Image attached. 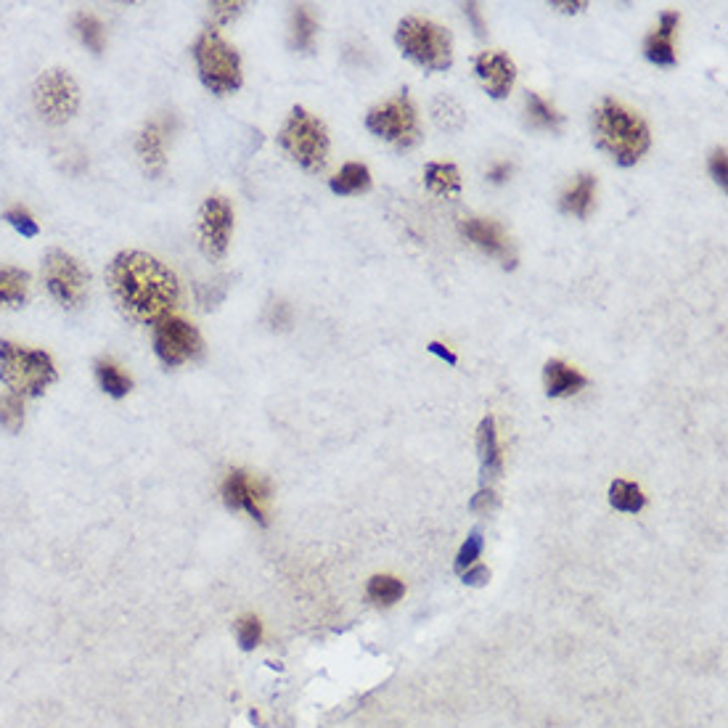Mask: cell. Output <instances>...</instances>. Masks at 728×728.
Segmentation results:
<instances>
[{"mask_svg":"<svg viewBox=\"0 0 728 728\" xmlns=\"http://www.w3.org/2000/svg\"><path fill=\"white\" fill-rule=\"evenodd\" d=\"M498 506V496L493 493V490H485L482 488L477 496L472 498V503H469V509L477 511V514H488V511H493Z\"/></svg>","mask_w":728,"mask_h":728,"instance_id":"cell-36","label":"cell"},{"mask_svg":"<svg viewBox=\"0 0 728 728\" xmlns=\"http://www.w3.org/2000/svg\"><path fill=\"white\" fill-rule=\"evenodd\" d=\"M403 593H406L403 583L392 575H376V578L368 580L366 596L379 607H392L395 601L403 599Z\"/></svg>","mask_w":728,"mask_h":728,"instance_id":"cell-28","label":"cell"},{"mask_svg":"<svg viewBox=\"0 0 728 728\" xmlns=\"http://www.w3.org/2000/svg\"><path fill=\"white\" fill-rule=\"evenodd\" d=\"M403 56L419 64V67L429 69V72H445L453 64V43L451 35L440 24L429 22V19H419V16H406L398 24L395 32Z\"/></svg>","mask_w":728,"mask_h":728,"instance_id":"cell-4","label":"cell"},{"mask_svg":"<svg viewBox=\"0 0 728 728\" xmlns=\"http://www.w3.org/2000/svg\"><path fill=\"white\" fill-rule=\"evenodd\" d=\"M194 59L196 69L202 83L210 88L212 93H233L241 88V59L236 48L223 40L218 32H202L199 40L194 43Z\"/></svg>","mask_w":728,"mask_h":728,"instance_id":"cell-6","label":"cell"},{"mask_svg":"<svg viewBox=\"0 0 728 728\" xmlns=\"http://www.w3.org/2000/svg\"><path fill=\"white\" fill-rule=\"evenodd\" d=\"M212 8V19L218 24H228L231 19L241 14L244 3H236V0H218V3H210Z\"/></svg>","mask_w":728,"mask_h":728,"instance_id":"cell-34","label":"cell"},{"mask_svg":"<svg viewBox=\"0 0 728 728\" xmlns=\"http://www.w3.org/2000/svg\"><path fill=\"white\" fill-rule=\"evenodd\" d=\"M260 638H263V623L255 615L239 617V623H236V641H239L241 649L252 652L260 644Z\"/></svg>","mask_w":728,"mask_h":728,"instance_id":"cell-31","label":"cell"},{"mask_svg":"<svg viewBox=\"0 0 728 728\" xmlns=\"http://www.w3.org/2000/svg\"><path fill=\"white\" fill-rule=\"evenodd\" d=\"M136 149H138V157H141L143 167H146V173L159 178V175L165 173V165H167V157H165V130L159 122H149L146 128L141 130V136L136 141Z\"/></svg>","mask_w":728,"mask_h":728,"instance_id":"cell-16","label":"cell"},{"mask_svg":"<svg viewBox=\"0 0 728 728\" xmlns=\"http://www.w3.org/2000/svg\"><path fill=\"white\" fill-rule=\"evenodd\" d=\"M233 231V210L223 196H210L199 212V239H202L204 255L212 260L228 252V241Z\"/></svg>","mask_w":728,"mask_h":728,"instance_id":"cell-12","label":"cell"},{"mask_svg":"<svg viewBox=\"0 0 728 728\" xmlns=\"http://www.w3.org/2000/svg\"><path fill=\"white\" fill-rule=\"evenodd\" d=\"M474 72L480 77L482 88L488 91L493 98H506L511 91V85L517 80V67L506 53L488 51L480 53L474 61Z\"/></svg>","mask_w":728,"mask_h":728,"instance_id":"cell-14","label":"cell"},{"mask_svg":"<svg viewBox=\"0 0 728 728\" xmlns=\"http://www.w3.org/2000/svg\"><path fill=\"white\" fill-rule=\"evenodd\" d=\"M289 321H292V310H289V305H284V302H276V305H271V323H273V329H286L289 326Z\"/></svg>","mask_w":728,"mask_h":728,"instance_id":"cell-39","label":"cell"},{"mask_svg":"<svg viewBox=\"0 0 728 728\" xmlns=\"http://www.w3.org/2000/svg\"><path fill=\"white\" fill-rule=\"evenodd\" d=\"M366 128L400 151L413 149L421 138L419 114H416V106H413L406 91L398 93L390 101H384V104L374 106L366 114Z\"/></svg>","mask_w":728,"mask_h":728,"instance_id":"cell-7","label":"cell"},{"mask_svg":"<svg viewBox=\"0 0 728 728\" xmlns=\"http://www.w3.org/2000/svg\"><path fill=\"white\" fill-rule=\"evenodd\" d=\"M109 289L130 321L151 326L173 316L181 300L175 273L146 252H120L109 265Z\"/></svg>","mask_w":728,"mask_h":728,"instance_id":"cell-1","label":"cell"},{"mask_svg":"<svg viewBox=\"0 0 728 728\" xmlns=\"http://www.w3.org/2000/svg\"><path fill=\"white\" fill-rule=\"evenodd\" d=\"M318 22L310 14L308 6H294L292 11V48L300 53H310L316 48Z\"/></svg>","mask_w":728,"mask_h":728,"instance_id":"cell-21","label":"cell"},{"mask_svg":"<svg viewBox=\"0 0 728 728\" xmlns=\"http://www.w3.org/2000/svg\"><path fill=\"white\" fill-rule=\"evenodd\" d=\"M75 32L80 43H83L88 51L93 53H101L104 51V43H106V30H104V22L93 14H77L75 16Z\"/></svg>","mask_w":728,"mask_h":728,"instance_id":"cell-29","label":"cell"},{"mask_svg":"<svg viewBox=\"0 0 728 728\" xmlns=\"http://www.w3.org/2000/svg\"><path fill=\"white\" fill-rule=\"evenodd\" d=\"M509 175H511V165H509V162H501V165H496L493 170H490L488 178L493 183H503L506 178H509Z\"/></svg>","mask_w":728,"mask_h":728,"instance_id":"cell-40","label":"cell"},{"mask_svg":"<svg viewBox=\"0 0 728 728\" xmlns=\"http://www.w3.org/2000/svg\"><path fill=\"white\" fill-rule=\"evenodd\" d=\"M543 382H546L548 398H570L586 387L588 379L564 361H548L543 368Z\"/></svg>","mask_w":728,"mask_h":728,"instance_id":"cell-17","label":"cell"},{"mask_svg":"<svg viewBox=\"0 0 728 728\" xmlns=\"http://www.w3.org/2000/svg\"><path fill=\"white\" fill-rule=\"evenodd\" d=\"M6 220L22 236H38V220L32 218V212L27 207H11V210H6Z\"/></svg>","mask_w":728,"mask_h":728,"instance_id":"cell-33","label":"cell"},{"mask_svg":"<svg viewBox=\"0 0 728 728\" xmlns=\"http://www.w3.org/2000/svg\"><path fill=\"white\" fill-rule=\"evenodd\" d=\"M32 101L43 120L51 125H64L75 117L77 106H80V91H77L72 75H67L64 69H48L32 88Z\"/></svg>","mask_w":728,"mask_h":728,"instance_id":"cell-8","label":"cell"},{"mask_svg":"<svg viewBox=\"0 0 728 728\" xmlns=\"http://www.w3.org/2000/svg\"><path fill=\"white\" fill-rule=\"evenodd\" d=\"M429 350H432V353H435V355H440V358H443V361L451 363V366H456V363H458L456 355H453L451 350H448V347H445V345H440V342H429Z\"/></svg>","mask_w":728,"mask_h":728,"instance_id":"cell-41","label":"cell"},{"mask_svg":"<svg viewBox=\"0 0 728 728\" xmlns=\"http://www.w3.org/2000/svg\"><path fill=\"white\" fill-rule=\"evenodd\" d=\"M278 143L308 173H321L329 162V130L302 106L292 109L289 120L278 133Z\"/></svg>","mask_w":728,"mask_h":728,"instance_id":"cell-5","label":"cell"},{"mask_svg":"<svg viewBox=\"0 0 728 728\" xmlns=\"http://www.w3.org/2000/svg\"><path fill=\"white\" fill-rule=\"evenodd\" d=\"M482 546H485V541H482V533L480 530H474V533L464 541V546L458 548V556H456L458 575L469 570L472 564H477V559H480V554H482Z\"/></svg>","mask_w":728,"mask_h":728,"instance_id":"cell-32","label":"cell"},{"mask_svg":"<svg viewBox=\"0 0 728 728\" xmlns=\"http://www.w3.org/2000/svg\"><path fill=\"white\" fill-rule=\"evenodd\" d=\"M30 297V276L19 268H0V308H19Z\"/></svg>","mask_w":728,"mask_h":728,"instance_id":"cell-19","label":"cell"},{"mask_svg":"<svg viewBox=\"0 0 728 728\" xmlns=\"http://www.w3.org/2000/svg\"><path fill=\"white\" fill-rule=\"evenodd\" d=\"M596 143L615 159L617 165L631 167L649 151V128L646 122L615 98H604L593 112Z\"/></svg>","mask_w":728,"mask_h":728,"instance_id":"cell-2","label":"cell"},{"mask_svg":"<svg viewBox=\"0 0 728 728\" xmlns=\"http://www.w3.org/2000/svg\"><path fill=\"white\" fill-rule=\"evenodd\" d=\"M154 350H157L159 361L165 366H181L202 353V337L199 331L183 318H165L157 323L154 331Z\"/></svg>","mask_w":728,"mask_h":728,"instance_id":"cell-10","label":"cell"},{"mask_svg":"<svg viewBox=\"0 0 728 728\" xmlns=\"http://www.w3.org/2000/svg\"><path fill=\"white\" fill-rule=\"evenodd\" d=\"M368 188H371V173H368L366 165H358V162H350L331 178V191L339 196L361 194Z\"/></svg>","mask_w":728,"mask_h":728,"instance_id":"cell-23","label":"cell"},{"mask_svg":"<svg viewBox=\"0 0 728 728\" xmlns=\"http://www.w3.org/2000/svg\"><path fill=\"white\" fill-rule=\"evenodd\" d=\"M588 3H559V0H554L551 3V8H559V11H567V14H578V11H583Z\"/></svg>","mask_w":728,"mask_h":728,"instance_id":"cell-42","label":"cell"},{"mask_svg":"<svg viewBox=\"0 0 728 728\" xmlns=\"http://www.w3.org/2000/svg\"><path fill=\"white\" fill-rule=\"evenodd\" d=\"M432 117H435L437 128H443L445 133H458L466 122L464 106L453 96H437L432 101Z\"/></svg>","mask_w":728,"mask_h":728,"instance_id":"cell-26","label":"cell"},{"mask_svg":"<svg viewBox=\"0 0 728 728\" xmlns=\"http://www.w3.org/2000/svg\"><path fill=\"white\" fill-rule=\"evenodd\" d=\"M461 233L472 241L474 247L488 252L490 257H498L503 268H514L517 265V252L511 247L509 236L498 223L485 218H464L461 220Z\"/></svg>","mask_w":728,"mask_h":728,"instance_id":"cell-13","label":"cell"},{"mask_svg":"<svg viewBox=\"0 0 728 728\" xmlns=\"http://www.w3.org/2000/svg\"><path fill=\"white\" fill-rule=\"evenodd\" d=\"M593 196H596V178L583 173L575 181V186L562 196V210L570 212V215H578V218H586L588 212H591Z\"/></svg>","mask_w":728,"mask_h":728,"instance_id":"cell-22","label":"cell"},{"mask_svg":"<svg viewBox=\"0 0 728 728\" xmlns=\"http://www.w3.org/2000/svg\"><path fill=\"white\" fill-rule=\"evenodd\" d=\"M96 376L98 384H101V390H104L106 395H112V398H125L130 392V387H133V379H130L112 358H101V361H96Z\"/></svg>","mask_w":728,"mask_h":728,"instance_id":"cell-24","label":"cell"},{"mask_svg":"<svg viewBox=\"0 0 728 728\" xmlns=\"http://www.w3.org/2000/svg\"><path fill=\"white\" fill-rule=\"evenodd\" d=\"M24 424V403L14 392H3L0 395V427L8 432H19Z\"/></svg>","mask_w":728,"mask_h":728,"instance_id":"cell-30","label":"cell"},{"mask_svg":"<svg viewBox=\"0 0 728 728\" xmlns=\"http://www.w3.org/2000/svg\"><path fill=\"white\" fill-rule=\"evenodd\" d=\"M527 106V122L538 130H551V133H559L562 130V114H556V109L551 104H546L538 93H527L525 98Z\"/></svg>","mask_w":728,"mask_h":728,"instance_id":"cell-25","label":"cell"},{"mask_svg":"<svg viewBox=\"0 0 728 728\" xmlns=\"http://www.w3.org/2000/svg\"><path fill=\"white\" fill-rule=\"evenodd\" d=\"M0 382L19 398H38L56 382V366L43 350L0 342Z\"/></svg>","mask_w":728,"mask_h":728,"instance_id":"cell-3","label":"cell"},{"mask_svg":"<svg viewBox=\"0 0 728 728\" xmlns=\"http://www.w3.org/2000/svg\"><path fill=\"white\" fill-rule=\"evenodd\" d=\"M609 503L615 506L617 511H623V514H636L646 506V496L641 493L638 485L628 480H615L612 482V488H609Z\"/></svg>","mask_w":728,"mask_h":728,"instance_id":"cell-27","label":"cell"},{"mask_svg":"<svg viewBox=\"0 0 728 728\" xmlns=\"http://www.w3.org/2000/svg\"><path fill=\"white\" fill-rule=\"evenodd\" d=\"M678 30V11H665L660 16V27L646 38V59L657 67H676V48H673V35Z\"/></svg>","mask_w":728,"mask_h":728,"instance_id":"cell-15","label":"cell"},{"mask_svg":"<svg viewBox=\"0 0 728 728\" xmlns=\"http://www.w3.org/2000/svg\"><path fill=\"white\" fill-rule=\"evenodd\" d=\"M268 498H271V485L265 480H255L244 469H231L223 482V501L228 509L247 511L260 525L268 522Z\"/></svg>","mask_w":728,"mask_h":728,"instance_id":"cell-11","label":"cell"},{"mask_svg":"<svg viewBox=\"0 0 728 728\" xmlns=\"http://www.w3.org/2000/svg\"><path fill=\"white\" fill-rule=\"evenodd\" d=\"M424 181L432 194L440 196H458L461 194V173L456 165H443V162H432L424 167Z\"/></svg>","mask_w":728,"mask_h":728,"instance_id":"cell-20","label":"cell"},{"mask_svg":"<svg viewBox=\"0 0 728 728\" xmlns=\"http://www.w3.org/2000/svg\"><path fill=\"white\" fill-rule=\"evenodd\" d=\"M477 451H480V461H482V482L501 477L503 456H501V445H498L496 419H493V416H485V419H482L480 435H477Z\"/></svg>","mask_w":728,"mask_h":728,"instance_id":"cell-18","label":"cell"},{"mask_svg":"<svg viewBox=\"0 0 728 728\" xmlns=\"http://www.w3.org/2000/svg\"><path fill=\"white\" fill-rule=\"evenodd\" d=\"M461 578H464L466 586H485L490 580V570L488 567H482V564H472L469 570L461 572Z\"/></svg>","mask_w":728,"mask_h":728,"instance_id":"cell-37","label":"cell"},{"mask_svg":"<svg viewBox=\"0 0 728 728\" xmlns=\"http://www.w3.org/2000/svg\"><path fill=\"white\" fill-rule=\"evenodd\" d=\"M726 162H728V159H726V149H718L713 154V157H710V173H713L715 183H718V186H721V188H726V183H728V167H726Z\"/></svg>","mask_w":728,"mask_h":728,"instance_id":"cell-35","label":"cell"},{"mask_svg":"<svg viewBox=\"0 0 728 728\" xmlns=\"http://www.w3.org/2000/svg\"><path fill=\"white\" fill-rule=\"evenodd\" d=\"M461 8H464V16H466V19L472 22L474 32H477V38H485V30H488V27H485V22H482L480 6H477V3H464V6H461Z\"/></svg>","mask_w":728,"mask_h":728,"instance_id":"cell-38","label":"cell"},{"mask_svg":"<svg viewBox=\"0 0 728 728\" xmlns=\"http://www.w3.org/2000/svg\"><path fill=\"white\" fill-rule=\"evenodd\" d=\"M43 278L51 297L64 308H80L88 297V273L64 249H51L43 260Z\"/></svg>","mask_w":728,"mask_h":728,"instance_id":"cell-9","label":"cell"}]
</instances>
